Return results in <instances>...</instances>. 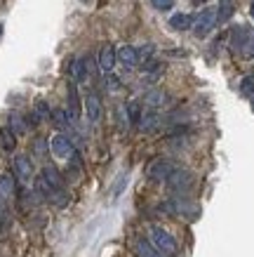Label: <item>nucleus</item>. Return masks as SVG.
Segmentation results:
<instances>
[{"label":"nucleus","mask_w":254,"mask_h":257,"mask_svg":"<svg viewBox=\"0 0 254 257\" xmlns=\"http://www.w3.org/2000/svg\"><path fill=\"white\" fill-rule=\"evenodd\" d=\"M216 10L214 8H207V10H202L200 15L193 19V33L198 36V38H207L209 33L214 31V26H216Z\"/></svg>","instance_id":"2"},{"label":"nucleus","mask_w":254,"mask_h":257,"mask_svg":"<svg viewBox=\"0 0 254 257\" xmlns=\"http://www.w3.org/2000/svg\"><path fill=\"white\" fill-rule=\"evenodd\" d=\"M50 149H52V154L57 158H62V161H69V158L76 156V147H73V142L66 137V135H54L52 140H50Z\"/></svg>","instance_id":"4"},{"label":"nucleus","mask_w":254,"mask_h":257,"mask_svg":"<svg viewBox=\"0 0 254 257\" xmlns=\"http://www.w3.org/2000/svg\"><path fill=\"white\" fill-rule=\"evenodd\" d=\"M71 76H73L76 83H83V80L87 78V64H85L83 57L73 59V64H71Z\"/></svg>","instance_id":"16"},{"label":"nucleus","mask_w":254,"mask_h":257,"mask_svg":"<svg viewBox=\"0 0 254 257\" xmlns=\"http://www.w3.org/2000/svg\"><path fill=\"white\" fill-rule=\"evenodd\" d=\"M106 85H108V90H118V87H120V80H118V76H113V73H106Z\"/></svg>","instance_id":"27"},{"label":"nucleus","mask_w":254,"mask_h":257,"mask_svg":"<svg viewBox=\"0 0 254 257\" xmlns=\"http://www.w3.org/2000/svg\"><path fill=\"white\" fill-rule=\"evenodd\" d=\"M12 194H15V177L10 172H3L0 175V198L8 201V198H12Z\"/></svg>","instance_id":"14"},{"label":"nucleus","mask_w":254,"mask_h":257,"mask_svg":"<svg viewBox=\"0 0 254 257\" xmlns=\"http://www.w3.org/2000/svg\"><path fill=\"white\" fill-rule=\"evenodd\" d=\"M139 52V59H151V55H153V45H146V47H141V50H137Z\"/></svg>","instance_id":"29"},{"label":"nucleus","mask_w":254,"mask_h":257,"mask_svg":"<svg viewBox=\"0 0 254 257\" xmlns=\"http://www.w3.org/2000/svg\"><path fill=\"white\" fill-rule=\"evenodd\" d=\"M249 15H252V19H254V3L249 5Z\"/></svg>","instance_id":"30"},{"label":"nucleus","mask_w":254,"mask_h":257,"mask_svg":"<svg viewBox=\"0 0 254 257\" xmlns=\"http://www.w3.org/2000/svg\"><path fill=\"white\" fill-rule=\"evenodd\" d=\"M45 149H47L45 140H36V142H33V151H36L38 156H45Z\"/></svg>","instance_id":"28"},{"label":"nucleus","mask_w":254,"mask_h":257,"mask_svg":"<svg viewBox=\"0 0 254 257\" xmlns=\"http://www.w3.org/2000/svg\"><path fill=\"white\" fill-rule=\"evenodd\" d=\"M125 116H127V120L132 125H139V120H141V104L139 101H130L125 106Z\"/></svg>","instance_id":"21"},{"label":"nucleus","mask_w":254,"mask_h":257,"mask_svg":"<svg viewBox=\"0 0 254 257\" xmlns=\"http://www.w3.org/2000/svg\"><path fill=\"white\" fill-rule=\"evenodd\" d=\"M151 8L158 10V12H169L174 8V0H151Z\"/></svg>","instance_id":"25"},{"label":"nucleus","mask_w":254,"mask_h":257,"mask_svg":"<svg viewBox=\"0 0 254 257\" xmlns=\"http://www.w3.org/2000/svg\"><path fill=\"white\" fill-rule=\"evenodd\" d=\"M165 184H167V189L169 191H174V194H186V191L193 187V175L188 170H179V168H174L172 175L165 179Z\"/></svg>","instance_id":"3"},{"label":"nucleus","mask_w":254,"mask_h":257,"mask_svg":"<svg viewBox=\"0 0 254 257\" xmlns=\"http://www.w3.org/2000/svg\"><path fill=\"white\" fill-rule=\"evenodd\" d=\"M116 59L123 64L125 69H134V66L139 64V52H137V47L123 45V47H120V50L116 52Z\"/></svg>","instance_id":"8"},{"label":"nucleus","mask_w":254,"mask_h":257,"mask_svg":"<svg viewBox=\"0 0 254 257\" xmlns=\"http://www.w3.org/2000/svg\"><path fill=\"white\" fill-rule=\"evenodd\" d=\"M172 170H174V163H172V161L158 158V161H153V163L148 165L146 177H148V182H165V179L172 175Z\"/></svg>","instance_id":"5"},{"label":"nucleus","mask_w":254,"mask_h":257,"mask_svg":"<svg viewBox=\"0 0 254 257\" xmlns=\"http://www.w3.org/2000/svg\"><path fill=\"white\" fill-rule=\"evenodd\" d=\"M66 113H69L71 123H76L78 118H80V99H78L76 80H71L69 83V109H66Z\"/></svg>","instance_id":"9"},{"label":"nucleus","mask_w":254,"mask_h":257,"mask_svg":"<svg viewBox=\"0 0 254 257\" xmlns=\"http://www.w3.org/2000/svg\"><path fill=\"white\" fill-rule=\"evenodd\" d=\"M54 120V125L57 127H69L71 125V118H69V113L64 109H57V111H52V116H50Z\"/></svg>","instance_id":"23"},{"label":"nucleus","mask_w":254,"mask_h":257,"mask_svg":"<svg viewBox=\"0 0 254 257\" xmlns=\"http://www.w3.org/2000/svg\"><path fill=\"white\" fill-rule=\"evenodd\" d=\"M137 255H139V257H162V252L155 248L151 241H144V238H139V241H137Z\"/></svg>","instance_id":"15"},{"label":"nucleus","mask_w":254,"mask_h":257,"mask_svg":"<svg viewBox=\"0 0 254 257\" xmlns=\"http://www.w3.org/2000/svg\"><path fill=\"white\" fill-rule=\"evenodd\" d=\"M43 177L50 182V184H54V187H64V182H62V175L57 172V168H50V165H45L43 168V172H40Z\"/></svg>","instance_id":"22"},{"label":"nucleus","mask_w":254,"mask_h":257,"mask_svg":"<svg viewBox=\"0 0 254 257\" xmlns=\"http://www.w3.org/2000/svg\"><path fill=\"white\" fill-rule=\"evenodd\" d=\"M10 130L15 135H26V130H29V120L24 116H19V113H10Z\"/></svg>","instance_id":"18"},{"label":"nucleus","mask_w":254,"mask_h":257,"mask_svg":"<svg viewBox=\"0 0 254 257\" xmlns=\"http://www.w3.org/2000/svg\"><path fill=\"white\" fill-rule=\"evenodd\" d=\"M165 101H167V97H165L162 90H151V92L144 97V104H146L148 109H160Z\"/></svg>","instance_id":"19"},{"label":"nucleus","mask_w":254,"mask_h":257,"mask_svg":"<svg viewBox=\"0 0 254 257\" xmlns=\"http://www.w3.org/2000/svg\"><path fill=\"white\" fill-rule=\"evenodd\" d=\"M36 116L38 118H50L52 116V111H50V106H47V101H36Z\"/></svg>","instance_id":"26"},{"label":"nucleus","mask_w":254,"mask_h":257,"mask_svg":"<svg viewBox=\"0 0 254 257\" xmlns=\"http://www.w3.org/2000/svg\"><path fill=\"white\" fill-rule=\"evenodd\" d=\"M235 12L233 0H219V8H216V22H228Z\"/></svg>","instance_id":"17"},{"label":"nucleus","mask_w":254,"mask_h":257,"mask_svg":"<svg viewBox=\"0 0 254 257\" xmlns=\"http://www.w3.org/2000/svg\"><path fill=\"white\" fill-rule=\"evenodd\" d=\"M240 92L245 97H254V73H247L245 78L240 80Z\"/></svg>","instance_id":"24"},{"label":"nucleus","mask_w":254,"mask_h":257,"mask_svg":"<svg viewBox=\"0 0 254 257\" xmlns=\"http://www.w3.org/2000/svg\"><path fill=\"white\" fill-rule=\"evenodd\" d=\"M151 243L167 257H177V252H179V245H177V241H174V236H169V231H165V229L158 224L151 226Z\"/></svg>","instance_id":"1"},{"label":"nucleus","mask_w":254,"mask_h":257,"mask_svg":"<svg viewBox=\"0 0 254 257\" xmlns=\"http://www.w3.org/2000/svg\"><path fill=\"white\" fill-rule=\"evenodd\" d=\"M169 26L174 31H188V29H193V17L186 15V12H177V15H172V19H169Z\"/></svg>","instance_id":"13"},{"label":"nucleus","mask_w":254,"mask_h":257,"mask_svg":"<svg viewBox=\"0 0 254 257\" xmlns=\"http://www.w3.org/2000/svg\"><path fill=\"white\" fill-rule=\"evenodd\" d=\"M3 31H5V26H3V24H0V38H3Z\"/></svg>","instance_id":"31"},{"label":"nucleus","mask_w":254,"mask_h":257,"mask_svg":"<svg viewBox=\"0 0 254 257\" xmlns=\"http://www.w3.org/2000/svg\"><path fill=\"white\" fill-rule=\"evenodd\" d=\"M85 113L90 123H99L101 120V99L94 92H90L85 97Z\"/></svg>","instance_id":"7"},{"label":"nucleus","mask_w":254,"mask_h":257,"mask_svg":"<svg viewBox=\"0 0 254 257\" xmlns=\"http://www.w3.org/2000/svg\"><path fill=\"white\" fill-rule=\"evenodd\" d=\"M252 109H254V104H252Z\"/></svg>","instance_id":"33"},{"label":"nucleus","mask_w":254,"mask_h":257,"mask_svg":"<svg viewBox=\"0 0 254 257\" xmlns=\"http://www.w3.org/2000/svg\"><path fill=\"white\" fill-rule=\"evenodd\" d=\"M249 36H252V29H247V26H235L231 33V45L233 50H242L245 47V43L249 40Z\"/></svg>","instance_id":"11"},{"label":"nucleus","mask_w":254,"mask_h":257,"mask_svg":"<svg viewBox=\"0 0 254 257\" xmlns=\"http://www.w3.org/2000/svg\"><path fill=\"white\" fill-rule=\"evenodd\" d=\"M0 147H3V151H15V147H17V135L10 130V127H3L0 130Z\"/></svg>","instance_id":"20"},{"label":"nucleus","mask_w":254,"mask_h":257,"mask_svg":"<svg viewBox=\"0 0 254 257\" xmlns=\"http://www.w3.org/2000/svg\"><path fill=\"white\" fill-rule=\"evenodd\" d=\"M83 3H90V0H83Z\"/></svg>","instance_id":"32"},{"label":"nucleus","mask_w":254,"mask_h":257,"mask_svg":"<svg viewBox=\"0 0 254 257\" xmlns=\"http://www.w3.org/2000/svg\"><path fill=\"white\" fill-rule=\"evenodd\" d=\"M15 175L22 179V182H31L33 179V161L31 158L19 154V156L15 158Z\"/></svg>","instance_id":"6"},{"label":"nucleus","mask_w":254,"mask_h":257,"mask_svg":"<svg viewBox=\"0 0 254 257\" xmlns=\"http://www.w3.org/2000/svg\"><path fill=\"white\" fill-rule=\"evenodd\" d=\"M116 47L113 45H104L99 52V69L104 71V73H111L113 71V66H116Z\"/></svg>","instance_id":"10"},{"label":"nucleus","mask_w":254,"mask_h":257,"mask_svg":"<svg viewBox=\"0 0 254 257\" xmlns=\"http://www.w3.org/2000/svg\"><path fill=\"white\" fill-rule=\"evenodd\" d=\"M158 125H160V116H158V109H151L148 113H141L139 127H141L144 133H153Z\"/></svg>","instance_id":"12"}]
</instances>
